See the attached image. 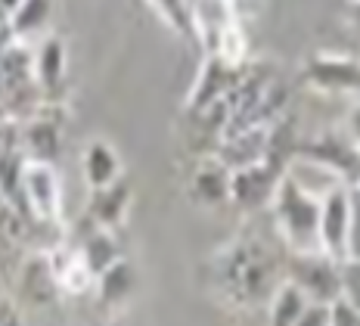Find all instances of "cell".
<instances>
[{
  "mask_svg": "<svg viewBox=\"0 0 360 326\" xmlns=\"http://www.w3.org/2000/svg\"><path fill=\"white\" fill-rule=\"evenodd\" d=\"M276 215L283 237L298 255L320 252V202L298 189L289 177L276 184Z\"/></svg>",
  "mask_w": 360,
  "mask_h": 326,
  "instance_id": "obj_1",
  "label": "cell"
},
{
  "mask_svg": "<svg viewBox=\"0 0 360 326\" xmlns=\"http://www.w3.org/2000/svg\"><path fill=\"white\" fill-rule=\"evenodd\" d=\"M59 206H63V189H59V174L50 162H28L22 168V215H32L34 221H56Z\"/></svg>",
  "mask_w": 360,
  "mask_h": 326,
  "instance_id": "obj_2",
  "label": "cell"
},
{
  "mask_svg": "<svg viewBox=\"0 0 360 326\" xmlns=\"http://www.w3.org/2000/svg\"><path fill=\"white\" fill-rule=\"evenodd\" d=\"M307 301H320V305H333L342 295V283H339V264L335 258L311 252V255H298L295 261V280Z\"/></svg>",
  "mask_w": 360,
  "mask_h": 326,
  "instance_id": "obj_3",
  "label": "cell"
},
{
  "mask_svg": "<svg viewBox=\"0 0 360 326\" xmlns=\"http://www.w3.org/2000/svg\"><path fill=\"white\" fill-rule=\"evenodd\" d=\"M348 211L351 189L335 187L320 199V252L345 261V239H348Z\"/></svg>",
  "mask_w": 360,
  "mask_h": 326,
  "instance_id": "obj_4",
  "label": "cell"
},
{
  "mask_svg": "<svg viewBox=\"0 0 360 326\" xmlns=\"http://www.w3.org/2000/svg\"><path fill=\"white\" fill-rule=\"evenodd\" d=\"M224 280L230 283V289L243 299H255L267 283V264L264 255L249 252V246H239L233 258H230L227 270H224Z\"/></svg>",
  "mask_w": 360,
  "mask_h": 326,
  "instance_id": "obj_5",
  "label": "cell"
},
{
  "mask_svg": "<svg viewBox=\"0 0 360 326\" xmlns=\"http://www.w3.org/2000/svg\"><path fill=\"white\" fill-rule=\"evenodd\" d=\"M19 149L28 162H50L59 153V127L53 121L34 118L25 127H19Z\"/></svg>",
  "mask_w": 360,
  "mask_h": 326,
  "instance_id": "obj_6",
  "label": "cell"
},
{
  "mask_svg": "<svg viewBox=\"0 0 360 326\" xmlns=\"http://www.w3.org/2000/svg\"><path fill=\"white\" fill-rule=\"evenodd\" d=\"M84 180L90 184V189H103L115 180H122V162H118V153L109 146L106 140H90L84 149Z\"/></svg>",
  "mask_w": 360,
  "mask_h": 326,
  "instance_id": "obj_7",
  "label": "cell"
},
{
  "mask_svg": "<svg viewBox=\"0 0 360 326\" xmlns=\"http://www.w3.org/2000/svg\"><path fill=\"white\" fill-rule=\"evenodd\" d=\"M32 72L34 81L41 90H53L63 84V75H65V44L59 37H44L41 47L34 50L32 56Z\"/></svg>",
  "mask_w": 360,
  "mask_h": 326,
  "instance_id": "obj_8",
  "label": "cell"
},
{
  "mask_svg": "<svg viewBox=\"0 0 360 326\" xmlns=\"http://www.w3.org/2000/svg\"><path fill=\"white\" fill-rule=\"evenodd\" d=\"M270 189H274V174H270V168H261V162L230 171V196L243 206H255V202L267 199Z\"/></svg>",
  "mask_w": 360,
  "mask_h": 326,
  "instance_id": "obj_9",
  "label": "cell"
},
{
  "mask_svg": "<svg viewBox=\"0 0 360 326\" xmlns=\"http://www.w3.org/2000/svg\"><path fill=\"white\" fill-rule=\"evenodd\" d=\"M50 268H53L56 286L72 295L87 292L96 280V274L87 268V261L81 258L78 249H72V252H65V255H50Z\"/></svg>",
  "mask_w": 360,
  "mask_h": 326,
  "instance_id": "obj_10",
  "label": "cell"
},
{
  "mask_svg": "<svg viewBox=\"0 0 360 326\" xmlns=\"http://www.w3.org/2000/svg\"><path fill=\"white\" fill-rule=\"evenodd\" d=\"M22 292H25L28 301H34V305L53 301L59 286H56L53 268H50V255H37L22 268Z\"/></svg>",
  "mask_w": 360,
  "mask_h": 326,
  "instance_id": "obj_11",
  "label": "cell"
},
{
  "mask_svg": "<svg viewBox=\"0 0 360 326\" xmlns=\"http://www.w3.org/2000/svg\"><path fill=\"white\" fill-rule=\"evenodd\" d=\"M127 199H131V189L122 180H115V184H109L103 189H94V199H90V218H94V224L96 227L118 224L127 208Z\"/></svg>",
  "mask_w": 360,
  "mask_h": 326,
  "instance_id": "obj_12",
  "label": "cell"
},
{
  "mask_svg": "<svg viewBox=\"0 0 360 326\" xmlns=\"http://www.w3.org/2000/svg\"><path fill=\"white\" fill-rule=\"evenodd\" d=\"M50 10H53V4H50V0H22L16 10H13L6 28H10V35L16 37V41H25V37H32V35H37V32H44V28H47Z\"/></svg>",
  "mask_w": 360,
  "mask_h": 326,
  "instance_id": "obj_13",
  "label": "cell"
},
{
  "mask_svg": "<svg viewBox=\"0 0 360 326\" xmlns=\"http://www.w3.org/2000/svg\"><path fill=\"white\" fill-rule=\"evenodd\" d=\"M311 78L323 87H360V65L348 59H317L311 65Z\"/></svg>",
  "mask_w": 360,
  "mask_h": 326,
  "instance_id": "obj_14",
  "label": "cell"
},
{
  "mask_svg": "<svg viewBox=\"0 0 360 326\" xmlns=\"http://www.w3.org/2000/svg\"><path fill=\"white\" fill-rule=\"evenodd\" d=\"M81 258L87 261V268L94 270L96 277L103 274V270L109 268V264L118 261V252H115V239H112V233L106 230V227H96L90 237L81 242Z\"/></svg>",
  "mask_w": 360,
  "mask_h": 326,
  "instance_id": "obj_15",
  "label": "cell"
},
{
  "mask_svg": "<svg viewBox=\"0 0 360 326\" xmlns=\"http://www.w3.org/2000/svg\"><path fill=\"white\" fill-rule=\"evenodd\" d=\"M96 283H100V299L106 301V305H118V301H124L134 289V268L118 258L115 264H109V268L96 277Z\"/></svg>",
  "mask_w": 360,
  "mask_h": 326,
  "instance_id": "obj_16",
  "label": "cell"
},
{
  "mask_svg": "<svg viewBox=\"0 0 360 326\" xmlns=\"http://www.w3.org/2000/svg\"><path fill=\"white\" fill-rule=\"evenodd\" d=\"M193 193L202 202H212V206L230 199V168H224V165H205V168H199L196 180H193Z\"/></svg>",
  "mask_w": 360,
  "mask_h": 326,
  "instance_id": "obj_17",
  "label": "cell"
},
{
  "mask_svg": "<svg viewBox=\"0 0 360 326\" xmlns=\"http://www.w3.org/2000/svg\"><path fill=\"white\" fill-rule=\"evenodd\" d=\"M304 308H307V295L295 283H286L276 292L274 308H270V326H295Z\"/></svg>",
  "mask_w": 360,
  "mask_h": 326,
  "instance_id": "obj_18",
  "label": "cell"
},
{
  "mask_svg": "<svg viewBox=\"0 0 360 326\" xmlns=\"http://www.w3.org/2000/svg\"><path fill=\"white\" fill-rule=\"evenodd\" d=\"M153 6L177 28V32L193 35V6H190V0H153Z\"/></svg>",
  "mask_w": 360,
  "mask_h": 326,
  "instance_id": "obj_19",
  "label": "cell"
},
{
  "mask_svg": "<svg viewBox=\"0 0 360 326\" xmlns=\"http://www.w3.org/2000/svg\"><path fill=\"white\" fill-rule=\"evenodd\" d=\"M339 283H342V295L351 308L360 311V258H345L339 264Z\"/></svg>",
  "mask_w": 360,
  "mask_h": 326,
  "instance_id": "obj_20",
  "label": "cell"
},
{
  "mask_svg": "<svg viewBox=\"0 0 360 326\" xmlns=\"http://www.w3.org/2000/svg\"><path fill=\"white\" fill-rule=\"evenodd\" d=\"M345 258H360V189H351V211H348V239H345Z\"/></svg>",
  "mask_w": 360,
  "mask_h": 326,
  "instance_id": "obj_21",
  "label": "cell"
},
{
  "mask_svg": "<svg viewBox=\"0 0 360 326\" xmlns=\"http://www.w3.org/2000/svg\"><path fill=\"white\" fill-rule=\"evenodd\" d=\"M329 326H360V311L351 308L345 299H335L329 305Z\"/></svg>",
  "mask_w": 360,
  "mask_h": 326,
  "instance_id": "obj_22",
  "label": "cell"
},
{
  "mask_svg": "<svg viewBox=\"0 0 360 326\" xmlns=\"http://www.w3.org/2000/svg\"><path fill=\"white\" fill-rule=\"evenodd\" d=\"M295 326H329V305H320V301H307V308L302 311Z\"/></svg>",
  "mask_w": 360,
  "mask_h": 326,
  "instance_id": "obj_23",
  "label": "cell"
},
{
  "mask_svg": "<svg viewBox=\"0 0 360 326\" xmlns=\"http://www.w3.org/2000/svg\"><path fill=\"white\" fill-rule=\"evenodd\" d=\"M13 149H19V127L13 121L0 118V158L10 156Z\"/></svg>",
  "mask_w": 360,
  "mask_h": 326,
  "instance_id": "obj_24",
  "label": "cell"
},
{
  "mask_svg": "<svg viewBox=\"0 0 360 326\" xmlns=\"http://www.w3.org/2000/svg\"><path fill=\"white\" fill-rule=\"evenodd\" d=\"M19 4H22V0H0V6L6 10V16H13V10H16Z\"/></svg>",
  "mask_w": 360,
  "mask_h": 326,
  "instance_id": "obj_25",
  "label": "cell"
},
{
  "mask_svg": "<svg viewBox=\"0 0 360 326\" xmlns=\"http://www.w3.org/2000/svg\"><path fill=\"white\" fill-rule=\"evenodd\" d=\"M4 317H6V305H0V326H4Z\"/></svg>",
  "mask_w": 360,
  "mask_h": 326,
  "instance_id": "obj_26",
  "label": "cell"
},
{
  "mask_svg": "<svg viewBox=\"0 0 360 326\" xmlns=\"http://www.w3.org/2000/svg\"><path fill=\"white\" fill-rule=\"evenodd\" d=\"M357 189H360V180H357Z\"/></svg>",
  "mask_w": 360,
  "mask_h": 326,
  "instance_id": "obj_27",
  "label": "cell"
}]
</instances>
